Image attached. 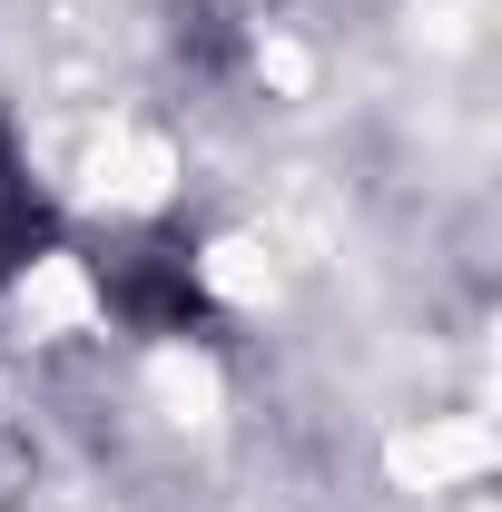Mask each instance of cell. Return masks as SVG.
<instances>
[{
	"mask_svg": "<svg viewBox=\"0 0 502 512\" xmlns=\"http://www.w3.org/2000/svg\"><path fill=\"white\" fill-rule=\"evenodd\" d=\"M109 306L138 335H188V325H207V286H197V266L178 247H148V256H128L119 276H109Z\"/></svg>",
	"mask_w": 502,
	"mask_h": 512,
	"instance_id": "1",
	"label": "cell"
},
{
	"mask_svg": "<svg viewBox=\"0 0 502 512\" xmlns=\"http://www.w3.org/2000/svg\"><path fill=\"white\" fill-rule=\"evenodd\" d=\"M50 237H60V217L30 197V178H20V188L0 197V286H10L20 266H40V256H50Z\"/></svg>",
	"mask_w": 502,
	"mask_h": 512,
	"instance_id": "2",
	"label": "cell"
},
{
	"mask_svg": "<svg viewBox=\"0 0 502 512\" xmlns=\"http://www.w3.org/2000/svg\"><path fill=\"white\" fill-rule=\"evenodd\" d=\"M20 188V148H10V128H0V197Z\"/></svg>",
	"mask_w": 502,
	"mask_h": 512,
	"instance_id": "3",
	"label": "cell"
}]
</instances>
